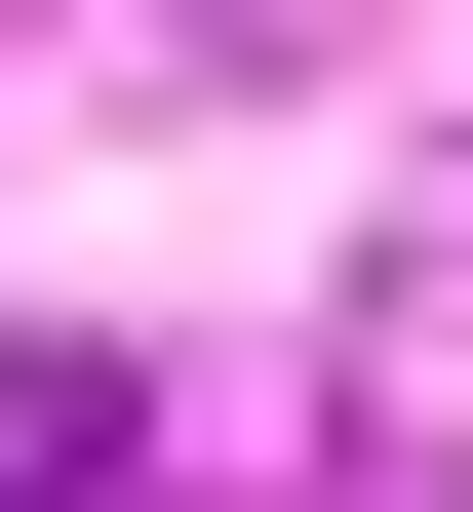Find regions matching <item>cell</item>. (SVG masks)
<instances>
[{
    "label": "cell",
    "mask_w": 473,
    "mask_h": 512,
    "mask_svg": "<svg viewBox=\"0 0 473 512\" xmlns=\"http://www.w3.org/2000/svg\"><path fill=\"white\" fill-rule=\"evenodd\" d=\"M0 512H40V473H0Z\"/></svg>",
    "instance_id": "cell-1"
}]
</instances>
